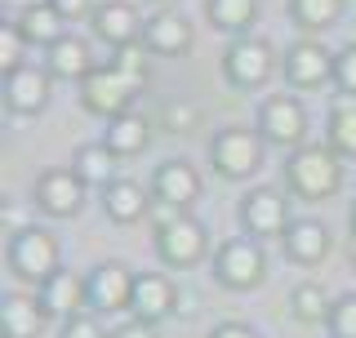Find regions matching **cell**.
<instances>
[{
	"label": "cell",
	"mask_w": 356,
	"mask_h": 338,
	"mask_svg": "<svg viewBox=\"0 0 356 338\" xmlns=\"http://www.w3.org/2000/svg\"><path fill=\"white\" fill-rule=\"evenodd\" d=\"M143 45H147V54H156V58H183L196 45V27L178 9H161L143 27Z\"/></svg>",
	"instance_id": "obj_17"
},
{
	"label": "cell",
	"mask_w": 356,
	"mask_h": 338,
	"mask_svg": "<svg viewBox=\"0 0 356 338\" xmlns=\"http://www.w3.org/2000/svg\"><path fill=\"white\" fill-rule=\"evenodd\" d=\"M267 147H281L285 156L307 147V107L298 94H267L259 107V125Z\"/></svg>",
	"instance_id": "obj_7"
},
{
	"label": "cell",
	"mask_w": 356,
	"mask_h": 338,
	"mask_svg": "<svg viewBox=\"0 0 356 338\" xmlns=\"http://www.w3.org/2000/svg\"><path fill=\"white\" fill-rule=\"evenodd\" d=\"M209 272H214V280L222 289H232V294H250V289H259L267 280V250H263V241H254V236H232V241H222L214 250Z\"/></svg>",
	"instance_id": "obj_4"
},
{
	"label": "cell",
	"mask_w": 356,
	"mask_h": 338,
	"mask_svg": "<svg viewBox=\"0 0 356 338\" xmlns=\"http://www.w3.org/2000/svg\"><path fill=\"white\" fill-rule=\"evenodd\" d=\"M58 338H111V334L103 330V321H98L94 312H85V316L63 321V325H58Z\"/></svg>",
	"instance_id": "obj_34"
},
{
	"label": "cell",
	"mask_w": 356,
	"mask_h": 338,
	"mask_svg": "<svg viewBox=\"0 0 356 338\" xmlns=\"http://www.w3.org/2000/svg\"><path fill=\"white\" fill-rule=\"evenodd\" d=\"M134 280H138V272H134L129 263H120V258H107V263L89 267V272H85L89 312H94V316H111V312H129Z\"/></svg>",
	"instance_id": "obj_9"
},
{
	"label": "cell",
	"mask_w": 356,
	"mask_h": 338,
	"mask_svg": "<svg viewBox=\"0 0 356 338\" xmlns=\"http://www.w3.org/2000/svg\"><path fill=\"white\" fill-rule=\"evenodd\" d=\"M325 325H330V338H356V294L334 298V312Z\"/></svg>",
	"instance_id": "obj_33"
},
{
	"label": "cell",
	"mask_w": 356,
	"mask_h": 338,
	"mask_svg": "<svg viewBox=\"0 0 356 338\" xmlns=\"http://www.w3.org/2000/svg\"><path fill=\"white\" fill-rule=\"evenodd\" d=\"M0 67L9 72H18V67H27V36L18 31V22H5L0 27Z\"/></svg>",
	"instance_id": "obj_30"
},
{
	"label": "cell",
	"mask_w": 356,
	"mask_h": 338,
	"mask_svg": "<svg viewBox=\"0 0 356 338\" xmlns=\"http://www.w3.org/2000/svg\"><path fill=\"white\" fill-rule=\"evenodd\" d=\"M263 156H267V143L259 129H245V125H227L209 138V165H214L218 178L227 183H245L263 169Z\"/></svg>",
	"instance_id": "obj_6"
},
{
	"label": "cell",
	"mask_w": 356,
	"mask_h": 338,
	"mask_svg": "<svg viewBox=\"0 0 356 338\" xmlns=\"http://www.w3.org/2000/svg\"><path fill=\"white\" fill-rule=\"evenodd\" d=\"M209 338H263L254 325H245V321H222V325H214L209 330Z\"/></svg>",
	"instance_id": "obj_37"
},
{
	"label": "cell",
	"mask_w": 356,
	"mask_h": 338,
	"mask_svg": "<svg viewBox=\"0 0 356 338\" xmlns=\"http://www.w3.org/2000/svg\"><path fill=\"white\" fill-rule=\"evenodd\" d=\"M143 27H147V18H138V9H134L129 0H103V5L94 9V18H89V31L103 45H111V49L138 45Z\"/></svg>",
	"instance_id": "obj_16"
},
{
	"label": "cell",
	"mask_w": 356,
	"mask_h": 338,
	"mask_svg": "<svg viewBox=\"0 0 356 338\" xmlns=\"http://www.w3.org/2000/svg\"><path fill=\"white\" fill-rule=\"evenodd\" d=\"M281 76L289 89H321L334 85V54L316 36H298L281 54Z\"/></svg>",
	"instance_id": "obj_11"
},
{
	"label": "cell",
	"mask_w": 356,
	"mask_h": 338,
	"mask_svg": "<svg viewBox=\"0 0 356 338\" xmlns=\"http://www.w3.org/2000/svg\"><path fill=\"white\" fill-rule=\"evenodd\" d=\"M156 209V258H161L165 267H196L200 258L209 250V227L200 218L183 209H170V205H152Z\"/></svg>",
	"instance_id": "obj_2"
},
{
	"label": "cell",
	"mask_w": 356,
	"mask_h": 338,
	"mask_svg": "<svg viewBox=\"0 0 356 338\" xmlns=\"http://www.w3.org/2000/svg\"><path fill=\"white\" fill-rule=\"evenodd\" d=\"M98 205H103L111 223H138V218H147V209L156 200H152V187L134 183V178H116L111 187L98 191Z\"/></svg>",
	"instance_id": "obj_20"
},
{
	"label": "cell",
	"mask_w": 356,
	"mask_h": 338,
	"mask_svg": "<svg viewBox=\"0 0 356 338\" xmlns=\"http://www.w3.org/2000/svg\"><path fill=\"white\" fill-rule=\"evenodd\" d=\"M143 81H134L129 72H120L116 63H98L94 72L81 81V107L89 116H103V120H116L134 111V98L143 94Z\"/></svg>",
	"instance_id": "obj_5"
},
{
	"label": "cell",
	"mask_w": 356,
	"mask_h": 338,
	"mask_svg": "<svg viewBox=\"0 0 356 338\" xmlns=\"http://www.w3.org/2000/svg\"><path fill=\"white\" fill-rule=\"evenodd\" d=\"M325 147L339 161H356V103L339 98L325 116Z\"/></svg>",
	"instance_id": "obj_28"
},
{
	"label": "cell",
	"mask_w": 356,
	"mask_h": 338,
	"mask_svg": "<svg viewBox=\"0 0 356 338\" xmlns=\"http://www.w3.org/2000/svg\"><path fill=\"white\" fill-rule=\"evenodd\" d=\"M161 120H165V129H170V134H192L196 129V107L192 103H165Z\"/></svg>",
	"instance_id": "obj_35"
},
{
	"label": "cell",
	"mask_w": 356,
	"mask_h": 338,
	"mask_svg": "<svg viewBox=\"0 0 356 338\" xmlns=\"http://www.w3.org/2000/svg\"><path fill=\"white\" fill-rule=\"evenodd\" d=\"M236 218H241V232L254 236V241H267V236H285L289 232V200L285 191L276 187H250L236 205Z\"/></svg>",
	"instance_id": "obj_10"
},
{
	"label": "cell",
	"mask_w": 356,
	"mask_h": 338,
	"mask_svg": "<svg viewBox=\"0 0 356 338\" xmlns=\"http://www.w3.org/2000/svg\"><path fill=\"white\" fill-rule=\"evenodd\" d=\"M85 183L81 174H76L72 165H58V169H44L36 178V187H31V200H36V209L44 218H76V214L85 209Z\"/></svg>",
	"instance_id": "obj_12"
},
{
	"label": "cell",
	"mask_w": 356,
	"mask_h": 338,
	"mask_svg": "<svg viewBox=\"0 0 356 338\" xmlns=\"http://www.w3.org/2000/svg\"><path fill=\"white\" fill-rule=\"evenodd\" d=\"M54 94V76L44 67H18V72L5 76V111L9 116H40L49 107Z\"/></svg>",
	"instance_id": "obj_15"
},
{
	"label": "cell",
	"mask_w": 356,
	"mask_h": 338,
	"mask_svg": "<svg viewBox=\"0 0 356 338\" xmlns=\"http://www.w3.org/2000/svg\"><path fill=\"white\" fill-rule=\"evenodd\" d=\"M111 63H116L120 67V72H129L134 76V81H143V85H147V76H152V58H147V45H125V49H116V54H111Z\"/></svg>",
	"instance_id": "obj_32"
},
{
	"label": "cell",
	"mask_w": 356,
	"mask_h": 338,
	"mask_svg": "<svg viewBox=\"0 0 356 338\" xmlns=\"http://www.w3.org/2000/svg\"><path fill=\"white\" fill-rule=\"evenodd\" d=\"M289 312H294L298 325H325L330 312H334V298L321 280H298V285L289 289Z\"/></svg>",
	"instance_id": "obj_27"
},
{
	"label": "cell",
	"mask_w": 356,
	"mask_h": 338,
	"mask_svg": "<svg viewBox=\"0 0 356 338\" xmlns=\"http://www.w3.org/2000/svg\"><path fill=\"white\" fill-rule=\"evenodd\" d=\"M285 187L298 200H330L343 191V161L325 143H307L285 156Z\"/></svg>",
	"instance_id": "obj_1"
},
{
	"label": "cell",
	"mask_w": 356,
	"mask_h": 338,
	"mask_svg": "<svg viewBox=\"0 0 356 338\" xmlns=\"http://www.w3.org/2000/svg\"><path fill=\"white\" fill-rule=\"evenodd\" d=\"M343 9H348V0H289V18H294L307 36L330 31L334 22L343 18Z\"/></svg>",
	"instance_id": "obj_29"
},
{
	"label": "cell",
	"mask_w": 356,
	"mask_h": 338,
	"mask_svg": "<svg viewBox=\"0 0 356 338\" xmlns=\"http://www.w3.org/2000/svg\"><path fill=\"white\" fill-rule=\"evenodd\" d=\"M116 165H120V156L107 147V143H81V147H76V156H72V169L76 174H81V183L85 187H111L116 183Z\"/></svg>",
	"instance_id": "obj_25"
},
{
	"label": "cell",
	"mask_w": 356,
	"mask_h": 338,
	"mask_svg": "<svg viewBox=\"0 0 356 338\" xmlns=\"http://www.w3.org/2000/svg\"><path fill=\"white\" fill-rule=\"evenodd\" d=\"M276 76V49L263 36H236L222 49V81L232 89H263Z\"/></svg>",
	"instance_id": "obj_8"
},
{
	"label": "cell",
	"mask_w": 356,
	"mask_h": 338,
	"mask_svg": "<svg viewBox=\"0 0 356 338\" xmlns=\"http://www.w3.org/2000/svg\"><path fill=\"white\" fill-rule=\"evenodd\" d=\"M178 298H183V289H178L165 272H138L134 298H129V316L143 321V325H161V321H170L174 312H183Z\"/></svg>",
	"instance_id": "obj_13"
},
{
	"label": "cell",
	"mask_w": 356,
	"mask_h": 338,
	"mask_svg": "<svg viewBox=\"0 0 356 338\" xmlns=\"http://www.w3.org/2000/svg\"><path fill=\"white\" fill-rule=\"evenodd\" d=\"M205 18L209 27L227 31L232 40L250 36V27L259 22V0H205Z\"/></svg>",
	"instance_id": "obj_26"
},
{
	"label": "cell",
	"mask_w": 356,
	"mask_h": 338,
	"mask_svg": "<svg viewBox=\"0 0 356 338\" xmlns=\"http://www.w3.org/2000/svg\"><path fill=\"white\" fill-rule=\"evenodd\" d=\"M348 223H352V236H356V200H352V214H348Z\"/></svg>",
	"instance_id": "obj_39"
},
{
	"label": "cell",
	"mask_w": 356,
	"mask_h": 338,
	"mask_svg": "<svg viewBox=\"0 0 356 338\" xmlns=\"http://www.w3.org/2000/svg\"><path fill=\"white\" fill-rule=\"evenodd\" d=\"M330 245H334V236H330V227L321 218H294L289 232L281 236L285 258L298 263V267H321L330 258Z\"/></svg>",
	"instance_id": "obj_19"
},
{
	"label": "cell",
	"mask_w": 356,
	"mask_h": 338,
	"mask_svg": "<svg viewBox=\"0 0 356 338\" xmlns=\"http://www.w3.org/2000/svg\"><path fill=\"white\" fill-rule=\"evenodd\" d=\"M5 258H9V272H14L22 285H36V289L54 272H63V245H58V236H54L49 227H36V223L14 227Z\"/></svg>",
	"instance_id": "obj_3"
},
{
	"label": "cell",
	"mask_w": 356,
	"mask_h": 338,
	"mask_svg": "<svg viewBox=\"0 0 356 338\" xmlns=\"http://www.w3.org/2000/svg\"><path fill=\"white\" fill-rule=\"evenodd\" d=\"M200 169L192 161H161L156 165V174H152V200L156 205H170V209H183V214H192V205L200 200Z\"/></svg>",
	"instance_id": "obj_14"
},
{
	"label": "cell",
	"mask_w": 356,
	"mask_h": 338,
	"mask_svg": "<svg viewBox=\"0 0 356 338\" xmlns=\"http://www.w3.org/2000/svg\"><path fill=\"white\" fill-rule=\"evenodd\" d=\"M94 67H98V58H94V49H89V40H81V36H63L54 49H44V72H49L54 81L81 85Z\"/></svg>",
	"instance_id": "obj_21"
},
{
	"label": "cell",
	"mask_w": 356,
	"mask_h": 338,
	"mask_svg": "<svg viewBox=\"0 0 356 338\" xmlns=\"http://www.w3.org/2000/svg\"><path fill=\"white\" fill-rule=\"evenodd\" d=\"M36 298H40V307H44V316L49 321H72V316H85L89 312V294H85V276H76V272H54L44 285L36 289Z\"/></svg>",
	"instance_id": "obj_18"
},
{
	"label": "cell",
	"mask_w": 356,
	"mask_h": 338,
	"mask_svg": "<svg viewBox=\"0 0 356 338\" xmlns=\"http://www.w3.org/2000/svg\"><path fill=\"white\" fill-rule=\"evenodd\" d=\"M103 143L120 156V161H129V156H143V152L152 147V120L143 116V111H125V116L107 120Z\"/></svg>",
	"instance_id": "obj_24"
},
{
	"label": "cell",
	"mask_w": 356,
	"mask_h": 338,
	"mask_svg": "<svg viewBox=\"0 0 356 338\" xmlns=\"http://www.w3.org/2000/svg\"><path fill=\"white\" fill-rule=\"evenodd\" d=\"M156 5H170V0H156Z\"/></svg>",
	"instance_id": "obj_40"
},
{
	"label": "cell",
	"mask_w": 356,
	"mask_h": 338,
	"mask_svg": "<svg viewBox=\"0 0 356 338\" xmlns=\"http://www.w3.org/2000/svg\"><path fill=\"white\" fill-rule=\"evenodd\" d=\"M44 307L36 294H5L0 303V334L5 338H40L44 330Z\"/></svg>",
	"instance_id": "obj_23"
},
{
	"label": "cell",
	"mask_w": 356,
	"mask_h": 338,
	"mask_svg": "<svg viewBox=\"0 0 356 338\" xmlns=\"http://www.w3.org/2000/svg\"><path fill=\"white\" fill-rule=\"evenodd\" d=\"M334 89H339V98L356 103V40L334 54Z\"/></svg>",
	"instance_id": "obj_31"
},
{
	"label": "cell",
	"mask_w": 356,
	"mask_h": 338,
	"mask_svg": "<svg viewBox=\"0 0 356 338\" xmlns=\"http://www.w3.org/2000/svg\"><path fill=\"white\" fill-rule=\"evenodd\" d=\"M14 22H18L22 36H27V45H40V49H54L63 36H72V31H67V18L49 5V0H31V5H22Z\"/></svg>",
	"instance_id": "obj_22"
},
{
	"label": "cell",
	"mask_w": 356,
	"mask_h": 338,
	"mask_svg": "<svg viewBox=\"0 0 356 338\" xmlns=\"http://www.w3.org/2000/svg\"><path fill=\"white\" fill-rule=\"evenodd\" d=\"M111 338H161L156 325H143V321H125L120 330H111Z\"/></svg>",
	"instance_id": "obj_38"
},
{
	"label": "cell",
	"mask_w": 356,
	"mask_h": 338,
	"mask_svg": "<svg viewBox=\"0 0 356 338\" xmlns=\"http://www.w3.org/2000/svg\"><path fill=\"white\" fill-rule=\"evenodd\" d=\"M54 9L67 18V22H81V18H94V9H98V0H49Z\"/></svg>",
	"instance_id": "obj_36"
}]
</instances>
